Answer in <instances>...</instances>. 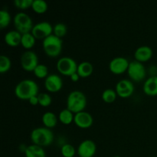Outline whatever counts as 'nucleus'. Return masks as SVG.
<instances>
[{
	"mask_svg": "<svg viewBox=\"0 0 157 157\" xmlns=\"http://www.w3.org/2000/svg\"><path fill=\"white\" fill-rule=\"evenodd\" d=\"M38 85L35 81L25 79L19 81L15 87V94L18 99L29 101L31 98L38 94Z\"/></svg>",
	"mask_w": 157,
	"mask_h": 157,
	"instance_id": "f257e3e1",
	"label": "nucleus"
},
{
	"mask_svg": "<svg viewBox=\"0 0 157 157\" xmlns=\"http://www.w3.org/2000/svg\"><path fill=\"white\" fill-rule=\"evenodd\" d=\"M30 138L33 144L41 147H47L53 143L54 133L51 129L45 127H36L31 132Z\"/></svg>",
	"mask_w": 157,
	"mask_h": 157,
	"instance_id": "f03ea898",
	"label": "nucleus"
},
{
	"mask_svg": "<svg viewBox=\"0 0 157 157\" xmlns=\"http://www.w3.org/2000/svg\"><path fill=\"white\" fill-rule=\"evenodd\" d=\"M87 105L85 94L81 90H72L67 98V108L74 113L83 111Z\"/></svg>",
	"mask_w": 157,
	"mask_h": 157,
	"instance_id": "7ed1b4c3",
	"label": "nucleus"
},
{
	"mask_svg": "<svg viewBox=\"0 0 157 157\" xmlns=\"http://www.w3.org/2000/svg\"><path fill=\"white\" fill-rule=\"evenodd\" d=\"M43 49L46 55L51 58L58 57L62 51V40L54 34L43 40Z\"/></svg>",
	"mask_w": 157,
	"mask_h": 157,
	"instance_id": "20e7f679",
	"label": "nucleus"
},
{
	"mask_svg": "<svg viewBox=\"0 0 157 157\" xmlns=\"http://www.w3.org/2000/svg\"><path fill=\"white\" fill-rule=\"evenodd\" d=\"M13 21L15 30L20 32L21 35L32 32L34 26L32 18L25 12H18L14 16Z\"/></svg>",
	"mask_w": 157,
	"mask_h": 157,
	"instance_id": "39448f33",
	"label": "nucleus"
},
{
	"mask_svg": "<svg viewBox=\"0 0 157 157\" xmlns=\"http://www.w3.org/2000/svg\"><path fill=\"white\" fill-rule=\"evenodd\" d=\"M78 65L75 60L71 57H61L58 60L56 64L58 72L64 76H69L77 72Z\"/></svg>",
	"mask_w": 157,
	"mask_h": 157,
	"instance_id": "423d86ee",
	"label": "nucleus"
},
{
	"mask_svg": "<svg viewBox=\"0 0 157 157\" xmlns=\"http://www.w3.org/2000/svg\"><path fill=\"white\" fill-rule=\"evenodd\" d=\"M129 78L135 82H140L146 78L147 71L144 64L140 61L133 60L130 61L127 69Z\"/></svg>",
	"mask_w": 157,
	"mask_h": 157,
	"instance_id": "0eeeda50",
	"label": "nucleus"
},
{
	"mask_svg": "<svg viewBox=\"0 0 157 157\" xmlns=\"http://www.w3.org/2000/svg\"><path fill=\"white\" fill-rule=\"evenodd\" d=\"M38 58L35 52L27 50L21 56V67L26 71H33L38 65Z\"/></svg>",
	"mask_w": 157,
	"mask_h": 157,
	"instance_id": "6e6552de",
	"label": "nucleus"
},
{
	"mask_svg": "<svg viewBox=\"0 0 157 157\" xmlns=\"http://www.w3.org/2000/svg\"><path fill=\"white\" fill-rule=\"evenodd\" d=\"M31 32L36 39L44 40L53 34V26L48 21H40L34 25Z\"/></svg>",
	"mask_w": 157,
	"mask_h": 157,
	"instance_id": "1a4fd4ad",
	"label": "nucleus"
},
{
	"mask_svg": "<svg viewBox=\"0 0 157 157\" xmlns=\"http://www.w3.org/2000/svg\"><path fill=\"white\" fill-rule=\"evenodd\" d=\"M129 64L130 62L124 57H116L109 63V69L115 75H121L124 72L127 71Z\"/></svg>",
	"mask_w": 157,
	"mask_h": 157,
	"instance_id": "9d476101",
	"label": "nucleus"
},
{
	"mask_svg": "<svg viewBox=\"0 0 157 157\" xmlns=\"http://www.w3.org/2000/svg\"><path fill=\"white\" fill-rule=\"evenodd\" d=\"M115 90L119 97L127 98L133 94L134 91V85L130 80L123 79L117 83Z\"/></svg>",
	"mask_w": 157,
	"mask_h": 157,
	"instance_id": "9b49d317",
	"label": "nucleus"
},
{
	"mask_svg": "<svg viewBox=\"0 0 157 157\" xmlns=\"http://www.w3.org/2000/svg\"><path fill=\"white\" fill-rule=\"evenodd\" d=\"M97 147L92 140H84L78 146L77 153L80 157H93L96 153Z\"/></svg>",
	"mask_w": 157,
	"mask_h": 157,
	"instance_id": "f8f14e48",
	"label": "nucleus"
},
{
	"mask_svg": "<svg viewBox=\"0 0 157 157\" xmlns=\"http://www.w3.org/2000/svg\"><path fill=\"white\" fill-rule=\"evenodd\" d=\"M62 79L56 74H51L44 80V87L46 90L52 93L59 91L62 88Z\"/></svg>",
	"mask_w": 157,
	"mask_h": 157,
	"instance_id": "ddd939ff",
	"label": "nucleus"
},
{
	"mask_svg": "<svg viewBox=\"0 0 157 157\" xmlns=\"http://www.w3.org/2000/svg\"><path fill=\"white\" fill-rule=\"evenodd\" d=\"M74 122L78 127L82 129H86L92 126L94 122V119L92 115L87 111L79 112L75 114Z\"/></svg>",
	"mask_w": 157,
	"mask_h": 157,
	"instance_id": "4468645a",
	"label": "nucleus"
},
{
	"mask_svg": "<svg viewBox=\"0 0 157 157\" xmlns=\"http://www.w3.org/2000/svg\"><path fill=\"white\" fill-rule=\"evenodd\" d=\"M153 56V50L147 45H143L137 48L134 52V58L141 63L149 61Z\"/></svg>",
	"mask_w": 157,
	"mask_h": 157,
	"instance_id": "2eb2a0df",
	"label": "nucleus"
},
{
	"mask_svg": "<svg viewBox=\"0 0 157 157\" xmlns=\"http://www.w3.org/2000/svg\"><path fill=\"white\" fill-rule=\"evenodd\" d=\"M143 90L149 96L157 95V75H153L146 80L143 86Z\"/></svg>",
	"mask_w": 157,
	"mask_h": 157,
	"instance_id": "dca6fc26",
	"label": "nucleus"
},
{
	"mask_svg": "<svg viewBox=\"0 0 157 157\" xmlns=\"http://www.w3.org/2000/svg\"><path fill=\"white\" fill-rule=\"evenodd\" d=\"M21 34L17 30H12L8 32L5 35L4 41L8 45L11 47H16L21 44Z\"/></svg>",
	"mask_w": 157,
	"mask_h": 157,
	"instance_id": "f3484780",
	"label": "nucleus"
},
{
	"mask_svg": "<svg viewBox=\"0 0 157 157\" xmlns=\"http://www.w3.org/2000/svg\"><path fill=\"white\" fill-rule=\"evenodd\" d=\"M25 157H46V153L43 147L32 144L28 146L25 150Z\"/></svg>",
	"mask_w": 157,
	"mask_h": 157,
	"instance_id": "a211bd4d",
	"label": "nucleus"
},
{
	"mask_svg": "<svg viewBox=\"0 0 157 157\" xmlns=\"http://www.w3.org/2000/svg\"><path fill=\"white\" fill-rule=\"evenodd\" d=\"M94 71V66L90 61H84L78 65L77 73L81 78H87L90 76Z\"/></svg>",
	"mask_w": 157,
	"mask_h": 157,
	"instance_id": "6ab92c4d",
	"label": "nucleus"
},
{
	"mask_svg": "<svg viewBox=\"0 0 157 157\" xmlns=\"http://www.w3.org/2000/svg\"><path fill=\"white\" fill-rule=\"evenodd\" d=\"M58 117L56 116L55 113L51 111L45 112L41 117V121H42L44 127L47 128H53L58 124Z\"/></svg>",
	"mask_w": 157,
	"mask_h": 157,
	"instance_id": "aec40b11",
	"label": "nucleus"
},
{
	"mask_svg": "<svg viewBox=\"0 0 157 157\" xmlns=\"http://www.w3.org/2000/svg\"><path fill=\"white\" fill-rule=\"evenodd\" d=\"M75 113L67 108H64L60 111L58 114V120L64 125H69L74 121Z\"/></svg>",
	"mask_w": 157,
	"mask_h": 157,
	"instance_id": "412c9836",
	"label": "nucleus"
},
{
	"mask_svg": "<svg viewBox=\"0 0 157 157\" xmlns=\"http://www.w3.org/2000/svg\"><path fill=\"white\" fill-rule=\"evenodd\" d=\"M35 40H36V38L32 35V32L23 34L21 35V44L25 49H30L35 45Z\"/></svg>",
	"mask_w": 157,
	"mask_h": 157,
	"instance_id": "4be33fe9",
	"label": "nucleus"
},
{
	"mask_svg": "<svg viewBox=\"0 0 157 157\" xmlns=\"http://www.w3.org/2000/svg\"><path fill=\"white\" fill-rule=\"evenodd\" d=\"M32 9L38 14H43L47 11L48 3L44 0H33Z\"/></svg>",
	"mask_w": 157,
	"mask_h": 157,
	"instance_id": "5701e85b",
	"label": "nucleus"
},
{
	"mask_svg": "<svg viewBox=\"0 0 157 157\" xmlns=\"http://www.w3.org/2000/svg\"><path fill=\"white\" fill-rule=\"evenodd\" d=\"M117 94L116 90H113V89H106L102 92L101 94V98L103 101L106 103H112L116 100Z\"/></svg>",
	"mask_w": 157,
	"mask_h": 157,
	"instance_id": "b1692460",
	"label": "nucleus"
},
{
	"mask_svg": "<svg viewBox=\"0 0 157 157\" xmlns=\"http://www.w3.org/2000/svg\"><path fill=\"white\" fill-rule=\"evenodd\" d=\"M67 28L65 24L62 22H58L53 26V34L55 36L61 38L67 34Z\"/></svg>",
	"mask_w": 157,
	"mask_h": 157,
	"instance_id": "393cba45",
	"label": "nucleus"
},
{
	"mask_svg": "<svg viewBox=\"0 0 157 157\" xmlns=\"http://www.w3.org/2000/svg\"><path fill=\"white\" fill-rule=\"evenodd\" d=\"M34 75L38 78H46L48 76V68L45 64H39L35 70L33 71Z\"/></svg>",
	"mask_w": 157,
	"mask_h": 157,
	"instance_id": "a878e982",
	"label": "nucleus"
},
{
	"mask_svg": "<svg viewBox=\"0 0 157 157\" xmlns=\"http://www.w3.org/2000/svg\"><path fill=\"white\" fill-rule=\"evenodd\" d=\"M61 153L63 157H74L76 153V150L71 144H65L61 147Z\"/></svg>",
	"mask_w": 157,
	"mask_h": 157,
	"instance_id": "bb28decb",
	"label": "nucleus"
},
{
	"mask_svg": "<svg viewBox=\"0 0 157 157\" xmlns=\"http://www.w3.org/2000/svg\"><path fill=\"white\" fill-rule=\"evenodd\" d=\"M38 104L41 107H48L52 102V97L48 93H39L38 94Z\"/></svg>",
	"mask_w": 157,
	"mask_h": 157,
	"instance_id": "cd10ccee",
	"label": "nucleus"
},
{
	"mask_svg": "<svg viewBox=\"0 0 157 157\" xmlns=\"http://www.w3.org/2000/svg\"><path fill=\"white\" fill-rule=\"evenodd\" d=\"M11 15L9 12L6 10L0 11V28H6L11 22Z\"/></svg>",
	"mask_w": 157,
	"mask_h": 157,
	"instance_id": "c85d7f7f",
	"label": "nucleus"
},
{
	"mask_svg": "<svg viewBox=\"0 0 157 157\" xmlns=\"http://www.w3.org/2000/svg\"><path fill=\"white\" fill-rule=\"evenodd\" d=\"M12 62L10 58L6 55H1L0 56V72L5 73L10 69Z\"/></svg>",
	"mask_w": 157,
	"mask_h": 157,
	"instance_id": "c756f323",
	"label": "nucleus"
},
{
	"mask_svg": "<svg viewBox=\"0 0 157 157\" xmlns=\"http://www.w3.org/2000/svg\"><path fill=\"white\" fill-rule=\"evenodd\" d=\"M33 0H15L14 5L19 9H27L32 7Z\"/></svg>",
	"mask_w": 157,
	"mask_h": 157,
	"instance_id": "7c9ffc66",
	"label": "nucleus"
},
{
	"mask_svg": "<svg viewBox=\"0 0 157 157\" xmlns=\"http://www.w3.org/2000/svg\"><path fill=\"white\" fill-rule=\"evenodd\" d=\"M29 102L30 103V104L32 105L35 106L37 104H38V95L37 96H34L32 98H31L29 100Z\"/></svg>",
	"mask_w": 157,
	"mask_h": 157,
	"instance_id": "2f4dec72",
	"label": "nucleus"
},
{
	"mask_svg": "<svg viewBox=\"0 0 157 157\" xmlns=\"http://www.w3.org/2000/svg\"><path fill=\"white\" fill-rule=\"evenodd\" d=\"M80 78H81V77L79 76V75H78L77 72H75V73H74L73 75H71L70 76L71 80V81H73V82H77V81H78Z\"/></svg>",
	"mask_w": 157,
	"mask_h": 157,
	"instance_id": "473e14b6",
	"label": "nucleus"
},
{
	"mask_svg": "<svg viewBox=\"0 0 157 157\" xmlns=\"http://www.w3.org/2000/svg\"><path fill=\"white\" fill-rule=\"evenodd\" d=\"M113 157H121V156H113Z\"/></svg>",
	"mask_w": 157,
	"mask_h": 157,
	"instance_id": "72a5a7b5",
	"label": "nucleus"
},
{
	"mask_svg": "<svg viewBox=\"0 0 157 157\" xmlns=\"http://www.w3.org/2000/svg\"><path fill=\"white\" fill-rule=\"evenodd\" d=\"M152 157H156V156H152Z\"/></svg>",
	"mask_w": 157,
	"mask_h": 157,
	"instance_id": "f704fd0d",
	"label": "nucleus"
}]
</instances>
